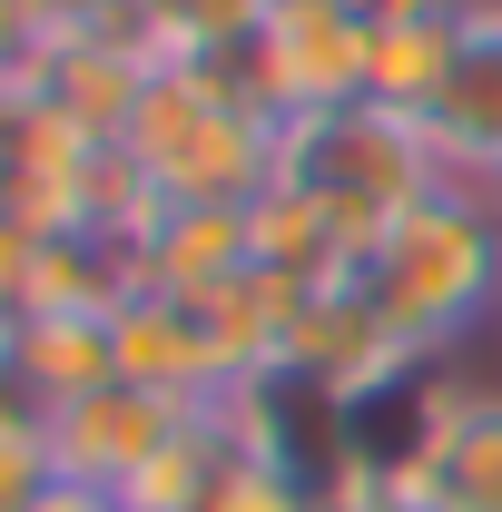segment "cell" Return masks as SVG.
<instances>
[{
  "mask_svg": "<svg viewBox=\"0 0 502 512\" xmlns=\"http://www.w3.org/2000/svg\"><path fill=\"white\" fill-rule=\"evenodd\" d=\"M355 296L394 325L404 355H443L483 316H502V207L473 178L414 197L384 217V237L355 256Z\"/></svg>",
  "mask_w": 502,
  "mask_h": 512,
  "instance_id": "6da1fadb",
  "label": "cell"
},
{
  "mask_svg": "<svg viewBox=\"0 0 502 512\" xmlns=\"http://www.w3.org/2000/svg\"><path fill=\"white\" fill-rule=\"evenodd\" d=\"M276 128L286 119H266L227 79V60H158L119 148L158 188V207H256L276 188Z\"/></svg>",
  "mask_w": 502,
  "mask_h": 512,
  "instance_id": "7a4b0ae2",
  "label": "cell"
},
{
  "mask_svg": "<svg viewBox=\"0 0 502 512\" xmlns=\"http://www.w3.org/2000/svg\"><path fill=\"white\" fill-rule=\"evenodd\" d=\"M276 188L325 207L355 256L384 237V217H404L414 197L453 188V168L434 158L424 119H394L375 99H345V109H315V119H286L276 128Z\"/></svg>",
  "mask_w": 502,
  "mask_h": 512,
  "instance_id": "3957f363",
  "label": "cell"
},
{
  "mask_svg": "<svg viewBox=\"0 0 502 512\" xmlns=\"http://www.w3.org/2000/svg\"><path fill=\"white\" fill-rule=\"evenodd\" d=\"M365 60H375V30L345 0H266V20L227 60V79L266 119H315V109L365 99Z\"/></svg>",
  "mask_w": 502,
  "mask_h": 512,
  "instance_id": "277c9868",
  "label": "cell"
},
{
  "mask_svg": "<svg viewBox=\"0 0 502 512\" xmlns=\"http://www.w3.org/2000/svg\"><path fill=\"white\" fill-rule=\"evenodd\" d=\"M188 414L197 404L138 394V384H99V394H79V404H60V414H40V444H50V473H60L69 493H109V503H119Z\"/></svg>",
  "mask_w": 502,
  "mask_h": 512,
  "instance_id": "5b68a950",
  "label": "cell"
},
{
  "mask_svg": "<svg viewBox=\"0 0 502 512\" xmlns=\"http://www.w3.org/2000/svg\"><path fill=\"white\" fill-rule=\"evenodd\" d=\"M394 493H414L424 512H502V384H463L453 375L434 434H424L414 473H404Z\"/></svg>",
  "mask_w": 502,
  "mask_h": 512,
  "instance_id": "8992f818",
  "label": "cell"
},
{
  "mask_svg": "<svg viewBox=\"0 0 502 512\" xmlns=\"http://www.w3.org/2000/svg\"><path fill=\"white\" fill-rule=\"evenodd\" d=\"M109 345H119V384H138V394H168V404H227L207 316H197L188 296L138 286L119 316H109Z\"/></svg>",
  "mask_w": 502,
  "mask_h": 512,
  "instance_id": "52a82bcc",
  "label": "cell"
},
{
  "mask_svg": "<svg viewBox=\"0 0 502 512\" xmlns=\"http://www.w3.org/2000/svg\"><path fill=\"white\" fill-rule=\"evenodd\" d=\"M424 138H434V158L453 178H473V188L493 178V158H502V0H473L463 10V60L443 79Z\"/></svg>",
  "mask_w": 502,
  "mask_h": 512,
  "instance_id": "ba28073f",
  "label": "cell"
},
{
  "mask_svg": "<svg viewBox=\"0 0 502 512\" xmlns=\"http://www.w3.org/2000/svg\"><path fill=\"white\" fill-rule=\"evenodd\" d=\"M138 266H148V286H168V296H217L227 276H247L256 266V237H247V207H158V227L138 237Z\"/></svg>",
  "mask_w": 502,
  "mask_h": 512,
  "instance_id": "9c48e42d",
  "label": "cell"
},
{
  "mask_svg": "<svg viewBox=\"0 0 502 512\" xmlns=\"http://www.w3.org/2000/svg\"><path fill=\"white\" fill-rule=\"evenodd\" d=\"M10 365L40 414H60L79 394L119 384V345H109V316H10Z\"/></svg>",
  "mask_w": 502,
  "mask_h": 512,
  "instance_id": "30bf717a",
  "label": "cell"
},
{
  "mask_svg": "<svg viewBox=\"0 0 502 512\" xmlns=\"http://www.w3.org/2000/svg\"><path fill=\"white\" fill-rule=\"evenodd\" d=\"M247 237H256V266H266V276H286V286H306V296L355 286V237H345L325 207H306V197L266 188V197L247 207Z\"/></svg>",
  "mask_w": 502,
  "mask_h": 512,
  "instance_id": "8fae6325",
  "label": "cell"
},
{
  "mask_svg": "<svg viewBox=\"0 0 502 512\" xmlns=\"http://www.w3.org/2000/svg\"><path fill=\"white\" fill-rule=\"evenodd\" d=\"M463 60V20H414V30H375V60H365V99L394 119H434L443 79Z\"/></svg>",
  "mask_w": 502,
  "mask_h": 512,
  "instance_id": "7c38bea8",
  "label": "cell"
},
{
  "mask_svg": "<svg viewBox=\"0 0 502 512\" xmlns=\"http://www.w3.org/2000/svg\"><path fill=\"white\" fill-rule=\"evenodd\" d=\"M266 20V0H138V30L158 60H237Z\"/></svg>",
  "mask_w": 502,
  "mask_h": 512,
  "instance_id": "4fadbf2b",
  "label": "cell"
},
{
  "mask_svg": "<svg viewBox=\"0 0 502 512\" xmlns=\"http://www.w3.org/2000/svg\"><path fill=\"white\" fill-rule=\"evenodd\" d=\"M197 512H325V493L296 483L286 463H266V453L237 444V453H227V473H217V493H207Z\"/></svg>",
  "mask_w": 502,
  "mask_h": 512,
  "instance_id": "5bb4252c",
  "label": "cell"
},
{
  "mask_svg": "<svg viewBox=\"0 0 502 512\" xmlns=\"http://www.w3.org/2000/svg\"><path fill=\"white\" fill-rule=\"evenodd\" d=\"M50 50H60V30L30 0H0V99H30L50 79Z\"/></svg>",
  "mask_w": 502,
  "mask_h": 512,
  "instance_id": "9a60e30c",
  "label": "cell"
},
{
  "mask_svg": "<svg viewBox=\"0 0 502 512\" xmlns=\"http://www.w3.org/2000/svg\"><path fill=\"white\" fill-rule=\"evenodd\" d=\"M30 266H40V237L0 217V325H10L20 306H30Z\"/></svg>",
  "mask_w": 502,
  "mask_h": 512,
  "instance_id": "2e32d148",
  "label": "cell"
},
{
  "mask_svg": "<svg viewBox=\"0 0 502 512\" xmlns=\"http://www.w3.org/2000/svg\"><path fill=\"white\" fill-rule=\"evenodd\" d=\"M365 30H414V20H463L473 0H345Z\"/></svg>",
  "mask_w": 502,
  "mask_h": 512,
  "instance_id": "e0dca14e",
  "label": "cell"
},
{
  "mask_svg": "<svg viewBox=\"0 0 502 512\" xmlns=\"http://www.w3.org/2000/svg\"><path fill=\"white\" fill-rule=\"evenodd\" d=\"M30 10H40L60 40H79V30H109V20H128L138 0H30Z\"/></svg>",
  "mask_w": 502,
  "mask_h": 512,
  "instance_id": "ac0fdd59",
  "label": "cell"
},
{
  "mask_svg": "<svg viewBox=\"0 0 502 512\" xmlns=\"http://www.w3.org/2000/svg\"><path fill=\"white\" fill-rule=\"evenodd\" d=\"M30 424H40V404H30V384L10 365V325H0V434H30Z\"/></svg>",
  "mask_w": 502,
  "mask_h": 512,
  "instance_id": "d6986e66",
  "label": "cell"
},
{
  "mask_svg": "<svg viewBox=\"0 0 502 512\" xmlns=\"http://www.w3.org/2000/svg\"><path fill=\"white\" fill-rule=\"evenodd\" d=\"M40 512H119V503H109V493H69V483H60V493H50Z\"/></svg>",
  "mask_w": 502,
  "mask_h": 512,
  "instance_id": "ffe728a7",
  "label": "cell"
},
{
  "mask_svg": "<svg viewBox=\"0 0 502 512\" xmlns=\"http://www.w3.org/2000/svg\"><path fill=\"white\" fill-rule=\"evenodd\" d=\"M483 197H493V207H502V158H493V178H483Z\"/></svg>",
  "mask_w": 502,
  "mask_h": 512,
  "instance_id": "44dd1931",
  "label": "cell"
}]
</instances>
